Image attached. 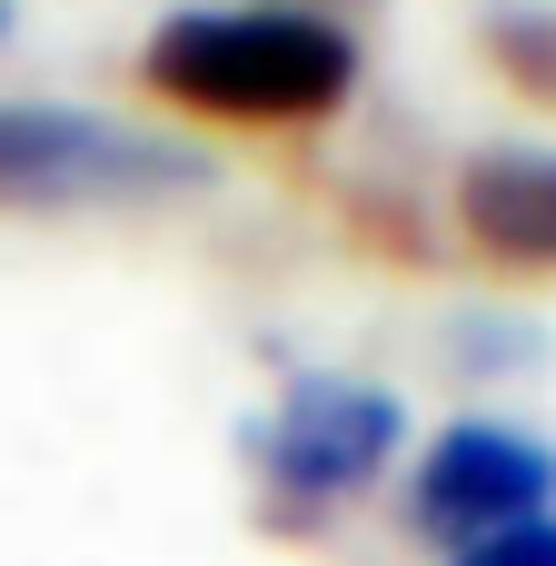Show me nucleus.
I'll list each match as a JSON object with an SVG mask.
<instances>
[{
  "mask_svg": "<svg viewBox=\"0 0 556 566\" xmlns=\"http://www.w3.org/2000/svg\"><path fill=\"white\" fill-rule=\"evenodd\" d=\"M547 507H556V458L527 428H487V418L448 428L428 448L418 488H408V517L438 547H478V537H497L517 517H547Z\"/></svg>",
  "mask_w": 556,
  "mask_h": 566,
  "instance_id": "nucleus-4",
  "label": "nucleus"
},
{
  "mask_svg": "<svg viewBox=\"0 0 556 566\" xmlns=\"http://www.w3.org/2000/svg\"><path fill=\"white\" fill-rule=\"evenodd\" d=\"M458 219L487 259L556 269V149H478L458 179Z\"/></svg>",
  "mask_w": 556,
  "mask_h": 566,
  "instance_id": "nucleus-5",
  "label": "nucleus"
},
{
  "mask_svg": "<svg viewBox=\"0 0 556 566\" xmlns=\"http://www.w3.org/2000/svg\"><path fill=\"white\" fill-rule=\"evenodd\" d=\"M0 40H10V0H0Z\"/></svg>",
  "mask_w": 556,
  "mask_h": 566,
  "instance_id": "nucleus-7",
  "label": "nucleus"
},
{
  "mask_svg": "<svg viewBox=\"0 0 556 566\" xmlns=\"http://www.w3.org/2000/svg\"><path fill=\"white\" fill-rule=\"evenodd\" d=\"M139 80L199 119L298 129L358 90V40L318 10H169L139 50Z\"/></svg>",
  "mask_w": 556,
  "mask_h": 566,
  "instance_id": "nucleus-1",
  "label": "nucleus"
},
{
  "mask_svg": "<svg viewBox=\"0 0 556 566\" xmlns=\"http://www.w3.org/2000/svg\"><path fill=\"white\" fill-rule=\"evenodd\" d=\"M398 438H408V418H398L388 388H368V378H298V388H279V408L259 428V478L279 497H298V507H338V497L388 478Z\"/></svg>",
  "mask_w": 556,
  "mask_h": 566,
  "instance_id": "nucleus-3",
  "label": "nucleus"
},
{
  "mask_svg": "<svg viewBox=\"0 0 556 566\" xmlns=\"http://www.w3.org/2000/svg\"><path fill=\"white\" fill-rule=\"evenodd\" d=\"M179 189H199V149L70 99H0V209H139Z\"/></svg>",
  "mask_w": 556,
  "mask_h": 566,
  "instance_id": "nucleus-2",
  "label": "nucleus"
},
{
  "mask_svg": "<svg viewBox=\"0 0 556 566\" xmlns=\"http://www.w3.org/2000/svg\"><path fill=\"white\" fill-rule=\"evenodd\" d=\"M448 566H556V507H547V517L497 527V537H478V547H458Z\"/></svg>",
  "mask_w": 556,
  "mask_h": 566,
  "instance_id": "nucleus-6",
  "label": "nucleus"
}]
</instances>
